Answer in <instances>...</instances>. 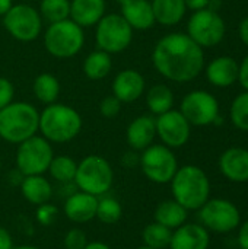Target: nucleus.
I'll list each match as a JSON object with an SVG mask.
<instances>
[{"mask_svg": "<svg viewBox=\"0 0 248 249\" xmlns=\"http://www.w3.org/2000/svg\"><path fill=\"white\" fill-rule=\"evenodd\" d=\"M225 22L218 12L202 9L193 12L187 22V35L202 48L218 45L225 36Z\"/></svg>", "mask_w": 248, "mask_h": 249, "instance_id": "nucleus-12", "label": "nucleus"}, {"mask_svg": "<svg viewBox=\"0 0 248 249\" xmlns=\"http://www.w3.org/2000/svg\"><path fill=\"white\" fill-rule=\"evenodd\" d=\"M152 64L167 80L187 83L205 69V53L187 34L172 32L162 36L153 47Z\"/></svg>", "mask_w": 248, "mask_h": 249, "instance_id": "nucleus-1", "label": "nucleus"}, {"mask_svg": "<svg viewBox=\"0 0 248 249\" xmlns=\"http://www.w3.org/2000/svg\"><path fill=\"white\" fill-rule=\"evenodd\" d=\"M229 115L238 130L248 131V90H244L232 101Z\"/></svg>", "mask_w": 248, "mask_h": 249, "instance_id": "nucleus-33", "label": "nucleus"}, {"mask_svg": "<svg viewBox=\"0 0 248 249\" xmlns=\"http://www.w3.org/2000/svg\"><path fill=\"white\" fill-rule=\"evenodd\" d=\"M136 249H152V248H148V247H145V245H142V247H139V248Z\"/></svg>", "mask_w": 248, "mask_h": 249, "instance_id": "nucleus-50", "label": "nucleus"}, {"mask_svg": "<svg viewBox=\"0 0 248 249\" xmlns=\"http://www.w3.org/2000/svg\"><path fill=\"white\" fill-rule=\"evenodd\" d=\"M13 98H15L13 83L9 79L0 76V109H3L10 102H13Z\"/></svg>", "mask_w": 248, "mask_h": 249, "instance_id": "nucleus-37", "label": "nucleus"}, {"mask_svg": "<svg viewBox=\"0 0 248 249\" xmlns=\"http://www.w3.org/2000/svg\"><path fill=\"white\" fill-rule=\"evenodd\" d=\"M210 0H184L186 3V7L196 12V10H202V9H206L208 4H209Z\"/></svg>", "mask_w": 248, "mask_h": 249, "instance_id": "nucleus-43", "label": "nucleus"}, {"mask_svg": "<svg viewBox=\"0 0 248 249\" xmlns=\"http://www.w3.org/2000/svg\"><path fill=\"white\" fill-rule=\"evenodd\" d=\"M39 111L29 102L13 101L0 109V139L10 144H20L38 133Z\"/></svg>", "mask_w": 248, "mask_h": 249, "instance_id": "nucleus-3", "label": "nucleus"}, {"mask_svg": "<svg viewBox=\"0 0 248 249\" xmlns=\"http://www.w3.org/2000/svg\"><path fill=\"white\" fill-rule=\"evenodd\" d=\"M60 82L58 79L51 73H41L34 79L32 83V92L37 101H39L44 105H50L57 102L60 95Z\"/></svg>", "mask_w": 248, "mask_h": 249, "instance_id": "nucleus-27", "label": "nucleus"}, {"mask_svg": "<svg viewBox=\"0 0 248 249\" xmlns=\"http://www.w3.org/2000/svg\"><path fill=\"white\" fill-rule=\"evenodd\" d=\"M13 6V0H0V16L3 18Z\"/></svg>", "mask_w": 248, "mask_h": 249, "instance_id": "nucleus-46", "label": "nucleus"}, {"mask_svg": "<svg viewBox=\"0 0 248 249\" xmlns=\"http://www.w3.org/2000/svg\"><path fill=\"white\" fill-rule=\"evenodd\" d=\"M240 64L229 55L213 58L206 67V77L210 85L216 88H228L238 82Z\"/></svg>", "mask_w": 248, "mask_h": 249, "instance_id": "nucleus-20", "label": "nucleus"}, {"mask_svg": "<svg viewBox=\"0 0 248 249\" xmlns=\"http://www.w3.org/2000/svg\"><path fill=\"white\" fill-rule=\"evenodd\" d=\"M76 169H77V162L73 158L67 155H58L53 158L47 172L56 182L70 184L75 181Z\"/></svg>", "mask_w": 248, "mask_h": 249, "instance_id": "nucleus-29", "label": "nucleus"}, {"mask_svg": "<svg viewBox=\"0 0 248 249\" xmlns=\"http://www.w3.org/2000/svg\"><path fill=\"white\" fill-rule=\"evenodd\" d=\"M54 158L51 143L42 136H32L18 144L16 149V168L25 175H44Z\"/></svg>", "mask_w": 248, "mask_h": 249, "instance_id": "nucleus-8", "label": "nucleus"}, {"mask_svg": "<svg viewBox=\"0 0 248 249\" xmlns=\"http://www.w3.org/2000/svg\"><path fill=\"white\" fill-rule=\"evenodd\" d=\"M121 111V102L114 96V95H108L105 96L101 102H99V114L104 118H115Z\"/></svg>", "mask_w": 248, "mask_h": 249, "instance_id": "nucleus-36", "label": "nucleus"}, {"mask_svg": "<svg viewBox=\"0 0 248 249\" xmlns=\"http://www.w3.org/2000/svg\"><path fill=\"white\" fill-rule=\"evenodd\" d=\"M123 216V207L120 201L110 196L98 197L96 206V217L104 225H115Z\"/></svg>", "mask_w": 248, "mask_h": 249, "instance_id": "nucleus-31", "label": "nucleus"}, {"mask_svg": "<svg viewBox=\"0 0 248 249\" xmlns=\"http://www.w3.org/2000/svg\"><path fill=\"white\" fill-rule=\"evenodd\" d=\"M172 198L184 209L199 210L210 197V181L206 172L196 165H184L171 179Z\"/></svg>", "mask_w": 248, "mask_h": 249, "instance_id": "nucleus-4", "label": "nucleus"}, {"mask_svg": "<svg viewBox=\"0 0 248 249\" xmlns=\"http://www.w3.org/2000/svg\"><path fill=\"white\" fill-rule=\"evenodd\" d=\"M120 7V15L133 28V31H148L156 23L151 0H129Z\"/></svg>", "mask_w": 248, "mask_h": 249, "instance_id": "nucleus-21", "label": "nucleus"}, {"mask_svg": "<svg viewBox=\"0 0 248 249\" xmlns=\"http://www.w3.org/2000/svg\"><path fill=\"white\" fill-rule=\"evenodd\" d=\"M209 245V231L199 223L186 222L172 231L170 249H208Z\"/></svg>", "mask_w": 248, "mask_h": 249, "instance_id": "nucleus-18", "label": "nucleus"}, {"mask_svg": "<svg viewBox=\"0 0 248 249\" xmlns=\"http://www.w3.org/2000/svg\"><path fill=\"white\" fill-rule=\"evenodd\" d=\"M105 0H70V19L80 28L95 26L105 15Z\"/></svg>", "mask_w": 248, "mask_h": 249, "instance_id": "nucleus-22", "label": "nucleus"}, {"mask_svg": "<svg viewBox=\"0 0 248 249\" xmlns=\"http://www.w3.org/2000/svg\"><path fill=\"white\" fill-rule=\"evenodd\" d=\"M219 169L231 182H248V150L229 147L219 158Z\"/></svg>", "mask_w": 248, "mask_h": 249, "instance_id": "nucleus-19", "label": "nucleus"}, {"mask_svg": "<svg viewBox=\"0 0 248 249\" xmlns=\"http://www.w3.org/2000/svg\"><path fill=\"white\" fill-rule=\"evenodd\" d=\"M139 166L149 181L161 185L170 184L177 169L180 168L172 149L167 147L162 143L151 144L143 152H140Z\"/></svg>", "mask_w": 248, "mask_h": 249, "instance_id": "nucleus-10", "label": "nucleus"}, {"mask_svg": "<svg viewBox=\"0 0 248 249\" xmlns=\"http://www.w3.org/2000/svg\"><path fill=\"white\" fill-rule=\"evenodd\" d=\"M145 77L136 69H124L118 71L111 85L113 95L121 104H132L140 99L145 93Z\"/></svg>", "mask_w": 248, "mask_h": 249, "instance_id": "nucleus-15", "label": "nucleus"}, {"mask_svg": "<svg viewBox=\"0 0 248 249\" xmlns=\"http://www.w3.org/2000/svg\"><path fill=\"white\" fill-rule=\"evenodd\" d=\"M23 178H25V175H23L18 168L12 169V171L7 174V182H9V185H13V187H19Z\"/></svg>", "mask_w": 248, "mask_h": 249, "instance_id": "nucleus-42", "label": "nucleus"}, {"mask_svg": "<svg viewBox=\"0 0 248 249\" xmlns=\"http://www.w3.org/2000/svg\"><path fill=\"white\" fill-rule=\"evenodd\" d=\"M113 69V58L111 54L96 48L91 51L82 64V70L85 76L91 80H102L105 79Z\"/></svg>", "mask_w": 248, "mask_h": 249, "instance_id": "nucleus-26", "label": "nucleus"}, {"mask_svg": "<svg viewBox=\"0 0 248 249\" xmlns=\"http://www.w3.org/2000/svg\"><path fill=\"white\" fill-rule=\"evenodd\" d=\"M146 105L152 115H161L174 105V93L167 85H153L146 93Z\"/></svg>", "mask_w": 248, "mask_h": 249, "instance_id": "nucleus-28", "label": "nucleus"}, {"mask_svg": "<svg viewBox=\"0 0 248 249\" xmlns=\"http://www.w3.org/2000/svg\"><path fill=\"white\" fill-rule=\"evenodd\" d=\"M83 121L80 114L66 104H50L39 112L38 131L50 143H69L82 131Z\"/></svg>", "mask_w": 248, "mask_h": 249, "instance_id": "nucleus-2", "label": "nucleus"}, {"mask_svg": "<svg viewBox=\"0 0 248 249\" xmlns=\"http://www.w3.org/2000/svg\"><path fill=\"white\" fill-rule=\"evenodd\" d=\"M155 121L156 136L167 147L178 149L189 142L191 134V124L186 120L180 109H170L155 117Z\"/></svg>", "mask_w": 248, "mask_h": 249, "instance_id": "nucleus-14", "label": "nucleus"}, {"mask_svg": "<svg viewBox=\"0 0 248 249\" xmlns=\"http://www.w3.org/2000/svg\"><path fill=\"white\" fill-rule=\"evenodd\" d=\"M189 217V210L184 209L174 198L161 201L153 212V222L174 231L184 225Z\"/></svg>", "mask_w": 248, "mask_h": 249, "instance_id": "nucleus-24", "label": "nucleus"}, {"mask_svg": "<svg viewBox=\"0 0 248 249\" xmlns=\"http://www.w3.org/2000/svg\"><path fill=\"white\" fill-rule=\"evenodd\" d=\"M139 163H140V152L130 149L121 156V165L127 169H133V168L139 166Z\"/></svg>", "mask_w": 248, "mask_h": 249, "instance_id": "nucleus-38", "label": "nucleus"}, {"mask_svg": "<svg viewBox=\"0 0 248 249\" xmlns=\"http://www.w3.org/2000/svg\"><path fill=\"white\" fill-rule=\"evenodd\" d=\"M22 197L34 206L48 203L54 194L51 182L44 175H28L19 185Z\"/></svg>", "mask_w": 248, "mask_h": 249, "instance_id": "nucleus-23", "label": "nucleus"}, {"mask_svg": "<svg viewBox=\"0 0 248 249\" xmlns=\"http://www.w3.org/2000/svg\"><path fill=\"white\" fill-rule=\"evenodd\" d=\"M13 238L10 232L0 225V249H13Z\"/></svg>", "mask_w": 248, "mask_h": 249, "instance_id": "nucleus-39", "label": "nucleus"}, {"mask_svg": "<svg viewBox=\"0 0 248 249\" xmlns=\"http://www.w3.org/2000/svg\"><path fill=\"white\" fill-rule=\"evenodd\" d=\"M238 245L241 249H248V220H246L238 231Z\"/></svg>", "mask_w": 248, "mask_h": 249, "instance_id": "nucleus-41", "label": "nucleus"}, {"mask_svg": "<svg viewBox=\"0 0 248 249\" xmlns=\"http://www.w3.org/2000/svg\"><path fill=\"white\" fill-rule=\"evenodd\" d=\"M73 182L79 191L95 197L105 196L114 182L113 166L105 158L99 155H88L77 163Z\"/></svg>", "mask_w": 248, "mask_h": 249, "instance_id": "nucleus-6", "label": "nucleus"}, {"mask_svg": "<svg viewBox=\"0 0 248 249\" xmlns=\"http://www.w3.org/2000/svg\"><path fill=\"white\" fill-rule=\"evenodd\" d=\"M171 236H172V231L156 223V222L146 225L142 231L143 245L152 249L170 248Z\"/></svg>", "mask_w": 248, "mask_h": 249, "instance_id": "nucleus-30", "label": "nucleus"}, {"mask_svg": "<svg viewBox=\"0 0 248 249\" xmlns=\"http://www.w3.org/2000/svg\"><path fill=\"white\" fill-rule=\"evenodd\" d=\"M155 137H156V121L152 114L139 115L127 125L126 142L129 147L136 152H143L146 147L153 144Z\"/></svg>", "mask_w": 248, "mask_h": 249, "instance_id": "nucleus-17", "label": "nucleus"}, {"mask_svg": "<svg viewBox=\"0 0 248 249\" xmlns=\"http://www.w3.org/2000/svg\"><path fill=\"white\" fill-rule=\"evenodd\" d=\"M83 249H111V247L101 241H92V242H88Z\"/></svg>", "mask_w": 248, "mask_h": 249, "instance_id": "nucleus-45", "label": "nucleus"}, {"mask_svg": "<svg viewBox=\"0 0 248 249\" xmlns=\"http://www.w3.org/2000/svg\"><path fill=\"white\" fill-rule=\"evenodd\" d=\"M238 35H240V39L244 42V45H247L248 47V16L247 18H244V19L240 22Z\"/></svg>", "mask_w": 248, "mask_h": 249, "instance_id": "nucleus-44", "label": "nucleus"}, {"mask_svg": "<svg viewBox=\"0 0 248 249\" xmlns=\"http://www.w3.org/2000/svg\"><path fill=\"white\" fill-rule=\"evenodd\" d=\"M88 242V236L82 229L72 228L64 236V249H83Z\"/></svg>", "mask_w": 248, "mask_h": 249, "instance_id": "nucleus-35", "label": "nucleus"}, {"mask_svg": "<svg viewBox=\"0 0 248 249\" xmlns=\"http://www.w3.org/2000/svg\"><path fill=\"white\" fill-rule=\"evenodd\" d=\"M58 207L51 204L50 201L48 203H44V204H39L37 206V210H35V219L37 222L41 225V226H51L57 217H58Z\"/></svg>", "mask_w": 248, "mask_h": 249, "instance_id": "nucleus-34", "label": "nucleus"}, {"mask_svg": "<svg viewBox=\"0 0 248 249\" xmlns=\"http://www.w3.org/2000/svg\"><path fill=\"white\" fill-rule=\"evenodd\" d=\"M155 22L164 26L180 23L187 12L184 0H151Z\"/></svg>", "mask_w": 248, "mask_h": 249, "instance_id": "nucleus-25", "label": "nucleus"}, {"mask_svg": "<svg viewBox=\"0 0 248 249\" xmlns=\"http://www.w3.org/2000/svg\"><path fill=\"white\" fill-rule=\"evenodd\" d=\"M85 44V32L70 18L48 23L44 31V47L56 58L66 60L77 55Z\"/></svg>", "mask_w": 248, "mask_h": 249, "instance_id": "nucleus-5", "label": "nucleus"}, {"mask_svg": "<svg viewBox=\"0 0 248 249\" xmlns=\"http://www.w3.org/2000/svg\"><path fill=\"white\" fill-rule=\"evenodd\" d=\"M199 220L203 228L215 233H228L240 228L241 213L238 207L225 198H209L199 209Z\"/></svg>", "mask_w": 248, "mask_h": 249, "instance_id": "nucleus-11", "label": "nucleus"}, {"mask_svg": "<svg viewBox=\"0 0 248 249\" xmlns=\"http://www.w3.org/2000/svg\"><path fill=\"white\" fill-rule=\"evenodd\" d=\"M95 41L108 54L123 53L133 41V28L120 13H105L95 25Z\"/></svg>", "mask_w": 248, "mask_h": 249, "instance_id": "nucleus-7", "label": "nucleus"}, {"mask_svg": "<svg viewBox=\"0 0 248 249\" xmlns=\"http://www.w3.org/2000/svg\"><path fill=\"white\" fill-rule=\"evenodd\" d=\"M1 166H3V162H1V158H0V171H1Z\"/></svg>", "mask_w": 248, "mask_h": 249, "instance_id": "nucleus-51", "label": "nucleus"}, {"mask_svg": "<svg viewBox=\"0 0 248 249\" xmlns=\"http://www.w3.org/2000/svg\"><path fill=\"white\" fill-rule=\"evenodd\" d=\"M238 82L241 83V86L248 90V54L246 58L241 61L240 64V71H238Z\"/></svg>", "mask_w": 248, "mask_h": 249, "instance_id": "nucleus-40", "label": "nucleus"}, {"mask_svg": "<svg viewBox=\"0 0 248 249\" xmlns=\"http://www.w3.org/2000/svg\"><path fill=\"white\" fill-rule=\"evenodd\" d=\"M180 112L191 125H210L215 124L216 118L219 117V102L206 90H191L183 98Z\"/></svg>", "mask_w": 248, "mask_h": 249, "instance_id": "nucleus-13", "label": "nucleus"}, {"mask_svg": "<svg viewBox=\"0 0 248 249\" xmlns=\"http://www.w3.org/2000/svg\"><path fill=\"white\" fill-rule=\"evenodd\" d=\"M42 18L39 12L25 3L13 4L3 16V26L7 34L19 42H32L42 32Z\"/></svg>", "mask_w": 248, "mask_h": 249, "instance_id": "nucleus-9", "label": "nucleus"}, {"mask_svg": "<svg viewBox=\"0 0 248 249\" xmlns=\"http://www.w3.org/2000/svg\"><path fill=\"white\" fill-rule=\"evenodd\" d=\"M98 197L83 191H75L66 197L63 204V213L75 225H83L96 217Z\"/></svg>", "mask_w": 248, "mask_h": 249, "instance_id": "nucleus-16", "label": "nucleus"}, {"mask_svg": "<svg viewBox=\"0 0 248 249\" xmlns=\"http://www.w3.org/2000/svg\"><path fill=\"white\" fill-rule=\"evenodd\" d=\"M221 7H222V0H210L206 9L213 10V12H219Z\"/></svg>", "mask_w": 248, "mask_h": 249, "instance_id": "nucleus-47", "label": "nucleus"}, {"mask_svg": "<svg viewBox=\"0 0 248 249\" xmlns=\"http://www.w3.org/2000/svg\"><path fill=\"white\" fill-rule=\"evenodd\" d=\"M42 20L48 23L70 18V0H41L38 9Z\"/></svg>", "mask_w": 248, "mask_h": 249, "instance_id": "nucleus-32", "label": "nucleus"}, {"mask_svg": "<svg viewBox=\"0 0 248 249\" xmlns=\"http://www.w3.org/2000/svg\"><path fill=\"white\" fill-rule=\"evenodd\" d=\"M115 1L121 6V4H124V3H126V1H129V0H115Z\"/></svg>", "mask_w": 248, "mask_h": 249, "instance_id": "nucleus-49", "label": "nucleus"}, {"mask_svg": "<svg viewBox=\"0 0 248 249\" xmlns=\"http://www.w3.org/2000/svg\"><path fill=\"white\" fill-rule=\"evenodd\" d=\"M13 249H41L34 245H19V247H13Z\"/></svg>", "mask_w": 248, "mask_h": 249, "instance_id": "nucleus-48", "label": "nucleus"}]
</instances>
